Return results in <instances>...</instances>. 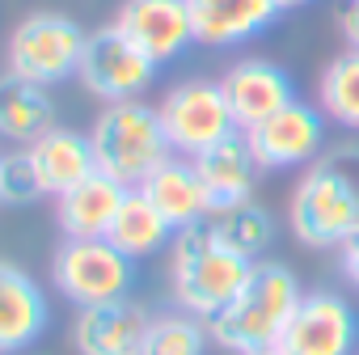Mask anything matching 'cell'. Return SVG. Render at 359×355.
I'll return each mask as SVG.
<instances>
[{"label":"cell","instance_id":"1","mask_svg":"<svg viewBox=\"0 0 359 355\" xmlns=\"http://www.w3.org/2000/svg\"><path fill=\"white\" fill-rule=\"evenodd\" d=\"M287 225L300 246L334 250L359 233V148H338L304 165L292 191Z\"/></svg>","mask_w":359,"mask_h":355},{"label":"cell","instance_id":"2","mask_svg":"<svg viewBox=\"0 0 359 355\" xmlns=\"http://www.w3.org/2000/svg\"><path fill=\"white\" fill-rule=\"evenodd\" d=\"M300 296H304V288L292 267H283L275 258L254 262L241 292L220 313L208 317L212 347H224L229 355H254V351L275 347L287 317L296 313Z\"/></svg>","mask_w":359,"mask_h":355},{"label":"cell","instance_id":"3","mask_svg":"<svg viewBox=\"0 0 359 355\" xmlns=\"http://www.w3.org/2000/svg\"><path fill=\"white\" fill-rule=\"evenodd\" d=\"M250 267L254 262L229 250L208 220L195 229H182L173 237V258H169V288L177 309L208 321L241 292V283L250 279Z\"/></svg>","mask_w":359,"mask_h":355},{"label":"cell","instance_id":"4","mask_svg":"<svg viewBox=\"0 0 359 355\" xmlns=\"http://www.w3.org/2000/svg\"><path fill=\"white\" fill-rule=\"evenodd\" d=\"M89 144H93L97 169L110 173L114 182H123V187H140L156 165H165L173 156L156 106H148L140 98L110 102L97 114V123L89 131Z\"/></svg>","mask_w":359,"mask_h":355},{"label":"cell","instance_id":"5","mask_svg":"<svg viewBox=\"0 0 359 355\" xmlns=\"http://www.w3.org/2000/svg\"><path fill=\"white\" fill-rule=\"evenodd\" d=\"M89 34L68 13H30L9 34V72L34 85H60L81 72Z\"/></svg>","mask_w":359,"mask_h":355},{"label":"cell","instance_id":"6","mask_svg":"<svg viewBox=\"0 0 359 355\" xmlns=\"http://www.w3.org/2000/svg\"><path fill=\"white\" fill-rule=\"evenodd\" d=\"M55 288L76 304H106V300H123L135 283V258H127L123 250H114L106 237H68L55 250L51 262Z\"/></svg>","mask_w":359,"mask_h":355},{"label":"cell","instance_id":"7","mask_svg":"<svg viewBox=\"0 0 359 355\" xmlns=\"http://www.w3.org/2000/svg\"><path fill=\"white\" fill-rule=\"evenodd\" d=\"M156 114H161V127L177 156H199L203 148H212L237 131V119L229 110L220 81H208V76H191L182 85H173L161 98Z\"/></svg>","mask_w":359,"mask_h":355},{"label":"cell","instance_id":"8","mask_svg":"<svg viewBox=\"0 0 359 355\" xmlns=\"http://www.w3.org/2000/svg\"><path fill=\"white\" fill-rule=\"evenodd\" d=\"M156 68H161V64H152V60L110 22V26H102V30L89 34L76 76H81V85H85L93 98H102V102L110 106V102H131V98H140V93L156 81Z\"/></svg>","mask_w":359,"mask_h":355},{"label":"cell","instance_id":"9","mask_svg":"<svg viewBox=\"0 0 359 355\" xmlns=\"http://www.w3.org/2000/svg\"><path fill=\"white\" fill-rule=\"evenodd\" d=\"M275 347H283L287 355H355L359 313L342 292H304Z\"/></svg>","mask_w":359,"mask_h":355},{"label":"cell","instance_id":"10","mask_svg":"<svg viewBox=\"0 0 359 355\" xmlns=\"http://www.w3.org/2000/svg\"><path fill=\"white\" fill-rule=\"evenodd\" d=\"M325 110L309 106V102H287L283 110H275L271 119H262L258 127L245 131L254 161L262 173H279V169H304L321 156L325 148Z\"/></svg>","mask_w":359,"mask_h":355},{"label":"cell","instance_id":"11","mask_svg":"<svg viewBox=\"0 0 359 355\" xmlns=\"http://www.w3.org/2000/svg\"><path fill=\"white\" fill-rule=\"evenodd\" d=\"M114 26L152 64H169L195 43V22L187 0H123Z\"/></svg>","mask_w":359,"mask_h":355},{"label":"cell","instance_id":"12","mask_svg":"<svg viewBox=\"0 0 359 355\" xmlns=\"http://www.w3.org/2000/svg\"><path fill=\"white\" fill-rule=\"evenodd\" d=\"M220 89L229 98V110L237 119V131H250L262 119H271L275 110H283L287 102H296V85H292L287 68H279L275 60H262V55L237 60L220 76Z\"/></svg>","mask_w":359,"mask_h":355},{"label":"cell","instance_id":"13","mask_svg":"<svg viewBox=\"0 0 359 355\" xmlns=\"http://www.w3.org/2000/svg\"><path fill=\"white\" fill-rule=\"evenodd\" d=\"M148 326H152V313L127 296L89 304L72 321V347L76 355H140Z\"/></svg>","mask_w":359,"mask_h":355},{"label":"cell","instance_id":"14","mask_svg":"<svg viewBox=\"0 0 359 355\" xmlns=\"http://www.w3.org/2000/svg\"><path fill=\"white\" fill-rule=\"evenodd\" d=\"M51 321L47 292L13 262L0 258V355L30 351Z\"/></svg>","mask_w":359,"mask_h":355},{"label":"cell","instance_id":"15","mask_svg":"<svg viewBox=\"0 0 359 355\" xmlns=\"http://www.w3.org/2000/svg\"><path fill=\"white\" fill-rule=\"evenodd\" d=\"M140 191H144L148 203L173 225V233L195 229V225H203V220L212 216V199H208V191H203V178H199V169H195L191 156H177V152H173L165 165H156V169L144 178Z\"/></svg>","mask_w":359,"mask_h":355},{"label":"cell","instance_id":"16","mask_svg":"<svg viewBox=\"0 0 359 355\" xmlns=\"http://www.w3.org/2000/svg\"><path fill=\"white\" fill-rule=\"evenodd\" d=\"M191 22H195V43L203 47H241L275 26L283 13L275 0H187Z\"/></svg>","mask_w":359,"mask_h":355},{"label":"cell","instance_id":"17","mask_svg":"<svg viewBox=\"0 0 359 355\" xmlns=\"http://www.w3.org/2000/svg\"><path fill=\"white\" fill-rule=\"evenodd\" d=\"M199 178H203V191L212 199V212L220 208H237L245 199H254V187H258V161H254V148L245 140V131H233L224 135L220 144L203 148L199 156H191Z\"/></svg>","mask_w":359,"mask_h":355},{"label":"cell","instance_id":"18","mask_svg":"<svg viewBox=\"0 0 359 355\" xmlns=\"http://www.w3.org/2000/svg\"><path fill=\"white\" fill-rule=\"evenodd\" d=\"M127 191L131 187L114 182V178L102 173V169H93L85 182H76L72 191H64L55 199V220H60L64 237H85V241L106 237L118 208H123V199H127Z\"/></svg>","mask_w":359,"mask_h":355},{"label":"cell","instance_id":"19","mask_svg":"<svg viewBox=\"0 0 359 355\" xmlns=\"http://www.w3.org/2000/svg\"><path fill=\"white\" fill-rule=\"evenodd\" d=\"M30 161H34V173H39V182H43V195H64L72 191L76 182H85V178L97 169V156H93V144L89 135L72 131V127H51L47 135H39L30 148Z\"/></svg>","mask_w":359,"mask_h":355},{"label":"cell","instance_id":"20","mask_svg":"<svg viewBox=\"0 0 359 355\" xmlns=\"http://www.w3.org/2000/svg\"><path fill=\"white\" fill-rule=\"evenodd\" d=\"M51 127H55V102H51L47 85H34L18 72L0 76V140L30 148Z\"/></svg>","mask_w":359,"mask_h":355},{"label":"cell","instance_id":"21","mask_svg":"<svg viewBox=\"0 0 359 355\" xmlns=\"http://www.w3.org/2000/svg\"><path fill=\"white\" fill-rule=\"evenodd\" d=\"M173 237H177L173 225L148 203V195L140 187L127 191V199H123V208H118V216H114V225L106 233V241L114 250H123L127 258H135V262L148 258V254H156V250H165Z\"/></svg>","mask_w":359,"mask_h":355},{"label":"cell","instance_id":"22","mask_svg":"<svg viewBox=\"0 0 359 355\" xmlns=\"http://www.w3.org/2000/svg\"><path fill=\"white\" fill-rule=\"evenodd\" d=\"M208 225H212V233H216L229 250H237V254L250 258V262H262L266 250H271V241H275V220H271V212H266L262 203H254V199H245V203H237V208L212 212Z\"/></svg>","mask_w":359,"mask_h":355},{"label":"cell","instance_id":"23","mask_svg":"<svg viewBox=\"0 0 359 355\" xmlns=\"http://www.w3.org/2000/svg\"><path fill=\"white\" fill-rule=\"evenodd\" d=\"M317 106L330 123L359 131V51H342L325 64L317 81Z\"/></svg>","mask_w":359,"mask_h":355},{"label":"cell","instance_id":"24","mask_svg":"<svg viewBox=\"0 0 359 355\" xmlns=\"http://www.w3.org/2000/svg\"><path fill=\"white\" fill-rule=\"evenodd\" d=\"M208 342H212L208 321L187 313V309H177V313L152 317L140 355H208Z\"/></svg>","mask_w":359,"mask_h":355},{"label":"cell","instance_id":"25","mask_svg":"<svg viewBox=\"0 0 359 355\" xmlns=\"http://www.w3.org/2000/svg\"><path fill=\"white\" fill-rule=\"evenodd\" d=\"M0 199L5 203H34L43 199V182H39V173H34V161L26 148L18 152H5V169H0Z\"/></svg>","mask_w":359,"mask_h":355},{"label":"cell","instance_id":"26","mask_svg":"<svg viewBox=\"0 0 359 355\" xmlns=\"http://www.w3.org/2000/svg\"><path fill=\"white\" fill-rule=\"evenodd\" d=\"M338 34H342L346 51H359V0H342V9H338Z\"/></svg>","mask_w":359,"mask_h":355},{"label":"cell","instance_id":"27","mask_svg":"<svg viewBox=\"0 0 359 355\" xmlns=\"http://www.w3.org/2000/svg\"><path fill=\"white\" fill-rule=\"evenodd\" d=\"M338 250H342V279L359 292V233H355L351 241H342Z\"/></svg>","mask_w":359,"mask_h":355},{"label":"cell","instance_id":"28","mask_svg":"<svg viewBox=\"0 0 359 355\" xmlns=\"http://www.w3.org/2000/svg\"><path fill=\"white\" fill-rule=\"evenodd\" d=\"M275 5L287 13V9H304V5H313V0H275Z\"/></svg>","mask_w":359,"mask_h":355},{"label":"cell","instance_id":"29","mask_svg":"<svg viewBox=\"0 0 359 355\" xmlns=\"http://www.w3.org/2000/svg\"><path fill=\"white\" fill-rule=\"evenodd\" d=\"M254 355H287L283 347H266V351H254Z\"/></svg>","mask_w":359,"mask_h":355},{"label":"cell","instance_id":"30","mask_svg":"<svg viewBox=\"0 0 359 355\" xmlns=\"http://www.w3.org/2000/svg\"><path fill=\"white\" fill-rule=\"evenodd\" d=\"M0 169H5V152H0ZM0 203H5V199H0Z\"/></svg>","mask_w":359,"mask_h":355}]
</instances>
